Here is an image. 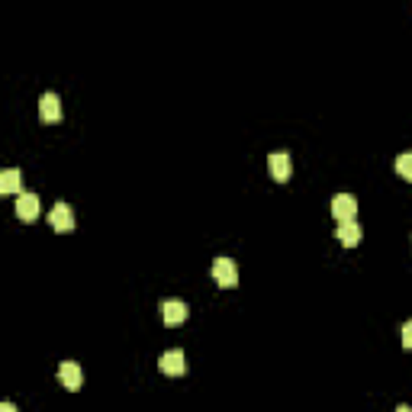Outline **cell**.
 <instances>
[{"mask_svg":"<svg viewBox=\"0 0 412 412\" xmlns=\"http://www.w3.org/2000/svg\"><path fill=\"white\" fill-rule=\"evenodd\" d=\"M213 281L219 283V287H235L238 283V268H235L232 258H216L213 261Z\"/></svg>","mask_w":412,"mask_h":412,"instance_id":"6da1fadb","label":"cell"},{"mask_svg":"<svg viewBox=\"0 0 412 412\" xmlns=\"http://www.w3.org/2000/svg\"><path fill=\"white\" fill-rule=\"evenodd\" d=\"M268 168H271V178L283 184V180H290V174H293V161L287 151H271V155H268Z\"/></svg>","mask_w":412,"mask_h":412,"instance_id":"7a4b0ae2","label":"cell"},{"mask_svg":"<svg viewBox=\"0 0 412 412\" xmlns=\"http://www.w3.org/2000/svg\"><path fill=\"white\" fill-rule=\"evenodd\" d=\"M161 367V374H168V377H180L184 371H187V357H184V351H178V348H171V351H165L158 361Z\"/></svg>","mask_w":412,"mask_h":412,"instance_id":"3957f363","label":"cell"},{"mask_svg":"<svg viewBox=\"0 0 412 412\" xmlns=\"http://www.w3.org/2000/svg\"><path fill=\"white\" fill-rule=\"evenodd\" d=\"M332 216H335L338 223L355 219L357 216V200L351 197V194H335V197H332Z\"/></svg>","mask_w":412,"mask_h":412,"instance_id":"277c9868","label":"cell"},{"mask_svg":"<svg viewBox=\"0 0 412 412\" xmlns=\"http://www.w3.org/2000/svg\"><path fill=\"white\" fill-rule=\"evenodd\" d=\"M48 225H52L55 232H71V229H75V213H71V206H68V203H55V206H52Z\"/></svg>","mask_w":412,"mask_h":412,"instance_id":"5b68a950","label":"cell"},{"mask_svg":"<svg viewBox=\"0 0 412 412\" xmlns=\"http://www.w3.org/2000/svg\"><path fill=\"white\" fill-rule=\"evenodd\" d=\"M58 380H62V386L65 390H81V384H84V371L77 367V361H65V364L58 367Z\"/></svg>","mask_w":412,"mask_h":412,"instance_id":"8992f818","label":"cell"},{"mask_svg":"<svg viewBox=\"0 0 412 412\" xmlns=\"http://www.w3.org/2000/svg\"><path fill=\"white\" fill-rule=\"evenodd\" d=\"M187 303L184 300H165L161 303V319H165V326H180L184 319H187Z\"/></svg>","mask_w":412,"mask_h":412,"instance_id":"52a82bcc","label":"cell"},{"mask_svg":"<svg viewBox=\"0 0 412 412\" xmlns=\"http://www.w3.org/2000/svg\"><path fill=\"white\" fill-rule=\"evenodd\" d=\"M17 216L23 219V223H32L39 216V197L36 194H29V190H23L17 197Z\"/></svg>","mask_w":412,"mask_h":412,"instance_id":"ba28073f","label":"cell"},{"mask_svg":"<svg viewBox=\"0 0 412 412\" xmlns=\"http://www.w3.org/2000/svg\"><path fill=\"white\" fill-rule=\"evenodd\" d=\"M39 116H42V122L62 120V100H58V94H42V100H39Z\"/></svg>","mask_w":412,"mask_h":412,"instance_id":"9c48e42d","label":"cell"},{"mask_svg":"<svg viewBox=\"0 0 412 412\" xmlns=\"http://www.w3.org/2000/svg\"><path fill=\"white\" fill-rule=\"evenodd\" d=\"M338 242L348 245V248H355L361 242V225L357 219H348V223H338Z\"/></svg>","mask_w":412,"mask_h":412,"instance_id":"30bf717a","label":"cell"},{"mask_svg":"<svg viewBox=\"0 0 412 412\" xmlns=\"http://www.w3.org/2000/svg\"><path fill=\"white\" fill-rule=\"evenodd\" d=\"M0 194H23L19 187V171L17 168H7L0 174Z\"/></svg>","mask_w":412,"mask_h":412,"instance_id":"8fae6325","label":"cell"},{"mask_svg":"<svg viewBox=\"0 0 412 412\" xmlns=\"http://www.w3.org/2000/svg\"><path fill=\"white\" fill-rule=\"evenodd\" d=\"M396 174L406 180H412V151H403L400 158H396Z\"/></svg>","mask_w":412,"mask_h":412,"instance_id":"7c38bea8","label":"cell"},{"mask_svg":"<svg viewBox=\"0 0 412 412\" xmlns=\"http://www.w3.org/2000/svg\"><path fill=\"white\" fill-rule=\"evenodd\" d=\"M403 348H409L412 351V322H406L403 326Z\"/></svg>","mask_w":412,"mask_h":412,"instance_id":"4fadbf2b","label":"cell"},{"mask_svg":"<svg viewBox=\"0 0 412 412\" xmlns=\"http://www.w3.org/2000/svg\"><path fill=\"white\" fill-rule=\"evenodd\" d=\"M0 412H17V406H13V403H0Z\"/></svg>","mask_w":412,"mask_h":412,"instance_id":"5bb4252c","label":"cell"},{"mask_svg":"<svg viewBox=\"0 0 412 412\" xmlns=\"http://www.w3.org/2000/svg\"><path fill=\"white\" fill-rule=\"evenodd\" d=\"M396 412H412V406H396Z\"/></svg>","mask_w":412,"mask_h":412,"instance_id":"9a60e30c","label":"cell"}]
</instances>
